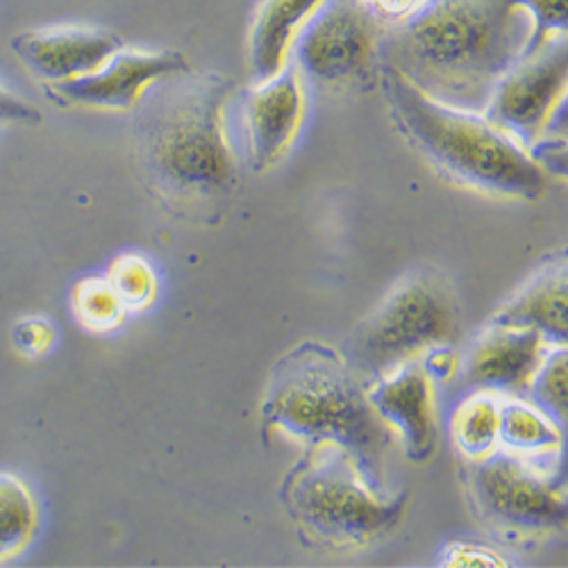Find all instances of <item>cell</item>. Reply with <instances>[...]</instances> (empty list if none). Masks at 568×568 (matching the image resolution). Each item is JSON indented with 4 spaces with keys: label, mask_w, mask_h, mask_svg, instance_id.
I'll return each mask as SVG.
<instances>
[{
    "label": "cell",
    "mask_w": 568,
    "mask_h": 568,
    "mask_svg": "<svg viewBox=\"0 0 568 568\" xmlns=\"http://www.w3.org/2000/svg\"><path fill=\"white\" fill-rule=\"evenodd\" d=\"M526 39L507 0H428L377 41V58L430 99L483 112Z\"/></svg>",
    "instance_id": "2"
},
{
    "label": "cell",
    "mask_w": 568,
    "mask_h": 568,
    "mask_svg": "<svg viewBox=\"0 0 568 568\" xmlns=\"http://www.w3.org/2000/svg\"><path fill=\"white\" fill-rule=\"evenodd\" d=\"M321 3L323 0H262L248 39L251 71L257 82L273 78L284 67L296 34Z\"/></svg>",
    "instance_id": "16"
},
{
    "label": "cell",
    "mask_w": 568,
    "mask_h": 568,
    "mask_svg": "<svg viewBox=\"0 0 568 568\" xmlns=\"http://www.w3.org/2000/svg\"><path fill=\"white\" fill-rule=\"evenodd\" d=\"M294 41L296 60L312 80L333 87L373 82L381 37L362 0H323Z\"/></svg>",
    "instance_id": "8"
},
{
    "label": "cell",
    "mask_w": 568,
    "mask_h": 568,
    "mask_svg": "<svg viewBox=\"0 0 568 568\" xmlns=\"http://www.w3.org/2000/svg\"><path fill=\"white\" fill-rule=\"evenodd\" d=\"M362 3L371 10V14L400 23L416 14L428 0H362Z\"/></svg>",
    "instance_id": "27"
},
{
    "label": "cell",
    "mask_w": 568,
    "mask_h": 568,
    "mask_svg": "<svg viewBox=\"0 0 568 568\" xmlns=\"http://www.w3.org/2000/svg\"><path fill=\"white\" fill-rule=\"evenodd\" d=\"M433 385L420 362L414 359L366 387L373 409L400 437L405 457L414 464H425L437 450Z\"/></svg>",
    "instance_id": "11"
},
{
    "label": "cell",
    "mask_w": 568,
    "mask_h": 568,
    "mask_svg": "<svg viewBox=\"0 0 568 568\" xmlns=\"http://www.w3.org/2000/svg\"><path fill=\"white\" fill-rule=\"evenodd\" d=\"M450 437L468 462L494 453L498 446V403L487 394L464 400L450 418Z\"/></svg>",
    "instance_id": "18"
},
{
    "label": "cell",
    "mask_w": 568,
    "mask_h": 568,
    "mask_svg": "<svg viewBox=\"0 0 568 568\" xmlns=\"http://www.w3.org/2000/svg\"><path fill=\"white\" fill-rule=\"evenodd\" d=\"M466 480L478 518L500 535L530 539L552 535L566 526L564 473L557 478L555 473L535 466L532 457L494 450L470 462Z\"/></svg>",
    "instance_id": "7"
},
{
    "label": "cell",
    "mask_w": 568,
    "mask_h": 568,
    "mask_svg": "<svg viewBox=\"0 0 568 568\" xmlns=\"http://www.w3.org/2000/svg\"><path fill=\"white\" fill-rule=\"evenodd\" d=\"M73 312L91 333H110L119 327L125 307L108 277H84L73 287Z\"/></svg>",
    "instance_id": "21"
},
{
    "label": "cell",
    "mask_w": 568,
    "mask_h": 568,
    "mask_svg": "<svg viewBox=\"0 0 568 568\" xmlns=\"http://www.w3.org/2000/svg\"><path fill=\"white\" fill-rule=\"evenodd\" d=\"M446 566H505V561L480 546H470V544H455L446 550Z\"/></svg>",
    "instance_id": "26"
},
{
    "label": "cell",
    "mask_w": 568,
    "mask_h": 568,
    "mask_svg": "<svg viewBox=\"0 0 568 568\" xmlns=\"http://www.w3.org/2000/svg\"><path fill=\"white\" fill-rule=\"evenodd\" d=\"M568 80L566 34L546 41L532 55L518 58L496 84L485 119L530 149L564 108Z\"/></svg>",
    "instance_id": "9"
},
{
    "label": "cell",
    "mask_w": 568,
    "mask_h": 568,
    "mask_svg": "<svg viewBox=\"0 0 568 568\" xmlns=\"http://www.w3.org/2000/svg\"><path fill=\"white\" fill-rule=\"evenodd\" d=\"M232 80L192 69L155 82L139 101L134 146L151 192L182 219L214 223L227 210L236 166L223 128Z\"/></svg>",
    "instance_id": "1"
},
{
    "label": "cell",
    "mask_w": 568,
    "mask_h": 568,
    "mask_svg": "<svg viewBox=\"0 0 568 568\" xmlns=\"http://www.w3.org/2000/svg\"><path fill=\"white\" fill-rule=\"evenodd\" d=\"M459 333L462 312L448 280L414 271L353 329L344 357L368 387L435 346H453Z\"/></svg>",
    "instance_id": "6"
},
{
    "label": "cell",
    "mask_w": 568,
    "mask_h": 568,
    "mask_svg": "<svg viewBox=\"0 0 568 568\" xmlns=\"http://www.w3.org/2000/svg\"><path fill=\"white\" fill-rule=\"evenodd\" d=\"M280 503L298 530L318 546L346 550L394 532L409 491H373L353 457L337 444H310L280 485Z\"/></svg>",
    "instance_id": "5"
},
{
    "label": "cell",
    "mask_w": 568,
    "mask_h": 568,
    "mask_svg": "<svg viewBox=\"0 0 568 568\" xmlns=\"http://www.w3.org/2000/svg\"><path fill=\"white\" fill-rule=\"evenodd\" d=\"M262 420L307 446H342L366 485L387 494V457L396 435L373 409L366 385L344 353L321 342H303L284 353L268 375Z\"/></svg>",
    "instance_id": "3"
},
{
    "label": "cell",
    "mask_w": 568,
    "mask_h": 568,
    "mask_svg": "<svg viewBox=\"0 0 568 568\" xmlns=\"http://www.w3.org/2000/svg\"><path fill=\"white\" fill-rule=\"evenodd\" d=\"M507 3L532 19V30L518 58L532 55L546 41L566 34L568 0H507Z\"/></svg>",
    "instance_id": "23"
},
{
    "label": "cell",
    "mask_w": 568,
    "mask_h": 568,
    "mask_svg": "<svg viewBox=\"0 0 568 568\" xmlns=\"http://www.w3.org/2000/svg\"><path fill=\"white\" fill-rule=\"evenodd\" d=\"M500 327L537 329L546 346L568 342V262L566 251L552 255L489 321Z\"/></svg>",
    "instance_id": "15"
},
{
    "label": "cell",
    "mask_w": 568,
    "mask_h": 568,
    "mask_svg": "<svg viewBox=\"0 0 568 568\" xmlns=\"http://www.w3.org/2000/svg\"><path fill=\"white\" fill-rule=\"evenodd\" d=\"M37 530V505L28 487L0 473V561L19 555Z\"/></svg>",
    "instance_id": "19"
},
{
    "label": "cell",
    "mask_w": 568,
    "mask_h": 568,
    "mask_svg": "<svg viewBox=\"0 0 568 568\" xmlns=\"http://www.w3.org/2000/svg\"><path fill=\"white\" fill-rule=\"evenodd\" d=\"M55 342V327L39 316L23 318L12 327V344L26 357H39L49 353Z\"/></svg>",
    "instance_id": "24"
},
{
    "label": "cell",
    "mask_w": 568,
    "mask_h": 568,
    "mask_svg": "<svg viewBox=\"0 0 568 568\" xmlns=\"http://www.w3.org/2000/svg\"><path fill=\"white\" fill-rule=\"evenodd\" d=\"M41 114L28 105L26 101L17 99L14 93L0 87V123H39Z\"/></svg>",
    "instance_id": "28"
},
{
    "label": "cell",
    "mask_w": 568,
    "mask_h": 568,
    "mask_svg": "<svg viewBox=\"0 0 568 568\" xmlns=\"http://www.w3.org/2000/svg\"><path fill=\"white\" fill-rule=\"evenodd\" d=\"M418 362L433 383H446L459 371V357L450 346H435L428 353H423Z\"/></svg>",
    "instance_id": "25"
},
{
    "label": "cell",
    "mask_w": 568,
    "mask_h": 568,
    "mask_svg": "<svg viewBox=\"0 0 568 568\" xmlns=\"http://www.w3.org/2000/svg\"><path fill=\"white\" fill-rule=\"evenodd\" d=\"M246 128L255 171L273 166L301 128L303 89L294 67H282L273 78L257 82L246 97Z\"/></svg>",
    "instance_id": "14"
},
{
    "label": "cell",
    "mask_w": 568,
    "mask_h": 568,
    "mask_svg": "<svg viewBox=\"0 0 568 568\" xmlns=\"http://www.w3.org/2000/svg\"><path fill=\"white\" fill-rule=\"evenodd\" d=\"M530 403L546 414L555 425L566 428L568 414V353L566 346H559L544 355L541 366L532 375L528 385Z\"/></svg>",
    "instance_id": "20"
},
{
    "label": "cell",
    "mask_w": 568,
    "mask_h": 568,
    "mask_svg": "<svg viewBox=\"0 0 568 568\" xmlns=\"http://www.w3.org/2000/svg\"><path fill=\"white\" fill-rule=\"evenodd\" d=\"M498 444L524 457L552 455L564 446V430L532 403L498 405Z\"/></svg>",
    "instance_id": "17"
},
{
    "label": "cell",
    "mask_w": 568,
    "mask_h": 568,
    "mask_svg": "<svg viewBox=\"0 0 568 568\" xmlns=\"http://www.w3.org/2000/svg\"><path fill=\"white\" fill-rule=\"evenodd\" d=\"M537 329L489 325L487 333L459 359L462 385L480 394H520L544 362Z\"/></svg>",
    "instance_id": "13"
},
{
    "label": "cell",
    "mask_w": 568,
    "mask_h": 568,
    "mask_svg": "<svg viewBox=\"0 0 568 568\" xmlns=\"http://www.w3.org/2000/svg\"><path fill=\"white\" fill-rule=\"evenodd\" d=\"M184 71H189V62L178 51L146 53L121 49L97 71L45 84V93L67 108L128 112L139 105L155 82Z\"/></svg>",
    "instance_id": "10"
},
{
    "label": "cell",
    "mask_w": 568,
    "mask_h": 568,
    "mask_svg": "<svg viewBox=\"0 0 568 568\" xmlns=\"http://www.w3.org/2000/svg\"><path fill=\"white\" fill-rule=\"evenodd\" d=\"M377 80L398 130L444 178L503 199L544 196L548 175L528 149L489 123L483 112L439 103L385 64L377 69Z\"/></svg>",
    "instance_id": "4"
},
{
    "label": "cell",
    "mask_w": 568,
    "mask_h": 568,
    "mask_svg": "<svg viewBox=\"0 0 568 568\" xmlns=\"http://www.w3.org/2000/svg\"><path fill=\"white\" fill-rule=\"evenodd\" d=\"M108 280L119 301L123 303L125 312H139L155 301L158 280L151 264L144 257L123 255L114 260Z\"/></svg>",
    "instance_id": "22"
},
{
    "label": "cell",
    "mask_w": 568,
    "mask_h": 568,
    "mask_svg": "<svg viewBox=\"0 0 568 568\" xmlns=\"http://www.w3.org/2000/svg\"><path fill=\"white\" fill-rule=\"evenodd\" d=\"M10 45L34 78L53 84L101 69L123 49V41L110 30L64 26L21 32Z\"/></svg>",
    "instance_id": "12"
}]
</instances>
